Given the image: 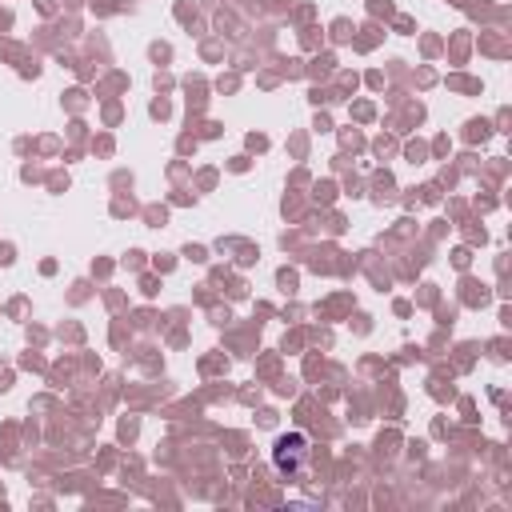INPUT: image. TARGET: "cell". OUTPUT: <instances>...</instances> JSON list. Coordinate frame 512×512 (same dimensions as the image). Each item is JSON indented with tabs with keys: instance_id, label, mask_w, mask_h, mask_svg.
I'll return each mask as SVG.
<instances>
[{
	"instance_id": "6da1fadb",
	"label": "cell",
	"mask_w": 512,
	"mask_h": 512,
	"mask_svg": "<svg viewBox=\"0 0 512 512\" xmlns=\"http://www.w3.org/2000/svg\"><path fill=\"white\" fill-rule=\"evenodd\" d=\"M272 464H276L284 476L304 472V464H308V436H300V432L280 436V440H276V448H272Z\"/></svg>"
}]
</instances>
